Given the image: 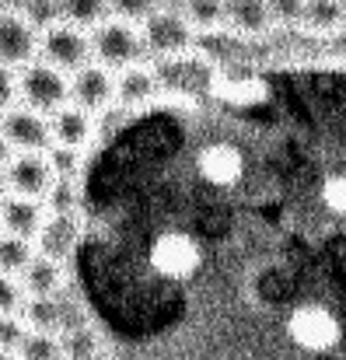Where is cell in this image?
<instances>
[{
  "label": "cell",
  "instance_id": "cell-1",
  "mask_svg": "<svg viewBox=\"0 0 346 360\" xmlns=\"http://www.w3.org/2000/svg\"><path fill=\"white\" fill-rule=\"evenodd\" d=\"M241 150L207 182L129 105L81 154L63 294L115 360H248L294 308L329 311L346 360V210L315 186L297 49L217 67Z\"/></svg>",
  "mask_w": 346,
  "mask_h": 360
},
{
  "label": "cell",
  "instance_id": "cell-2",
  "mask_svg": "<svg viewBox=\"0 0 346 360\" xmlns=\"http://www.w3.org/2000/svg\"><path fill=\"white\" fill-rule=\"evenodd\" d=\"M91 60L113 67V70H122L129 63H140L147 46H143V32L140 25L133 21H122V18H105L91 28Z\"/></svg>",
  "mask_w": 346,
  "mask_h": 360
},
{
  "label": "cell",
  "instance_id": "cell-3",
  "mask_svg": "<svg viewBox=\"0 0 346 360\" xmlns=\"http://www.w3.org/2000/svg\"><path fill=\"white\" fill-rule=\"evenodd\" d=\"M18 98L28 109H35L42 116H53L60 105L70 102V77L60 67L46 63V60H32L18 74Z\"/></svg>",
  "mask_w": 346,
  "mask_h": 360
},
{
  "label": "cell",
  "instance_id": "cell-4",
  "mask_svg": "<svg viewBox=\"0 0 346 360\" xmlns=\"http://www.w3.org/2000/svg\"><path fill=\"white\" fill-rule=\"evenodd\" d=\"M140 32H143L147 53H154L158 60L196 49V28L189 25V18L182 11H172V7H154L140 21Z\"/></svg>",
  "mask_w": 346,
  "mask_h": 360
},
{
  "label": "cell",
  "instance_id": "cell-5",
  "mask_svg": "<svg viewBox=\"0 0 346 360\" xmlns=\"http://www.w3.org/2000/svg\"><path fill=\"white\" fill-rule=\"evenodd\" d=\"M39 53H42L46 63L60 67L63 74H74L77 67H84L91 60V39L84 35V28L67 25V21H56L53 28L42 32Z\"/></svg>",
  "mask_w": 346,
  "mask_h": 360
},
{
  "label": "cell",
  "instance_id": "cell-6",
  "mask_svg": "<svg viewBox=\"0 0 346 360\" xmlns=\"http://www.w3.org/2000/svg\"><path fill=\"white\" fill-rule=\"evenodd\" d=\"M70 102L88 109L91 116L95 112H109L115 105V74L113 67L98 63V60H88L84 67H77L70 74Z\"/></svg>",
  "mask_w": 346,
  "mask_h": 360
},
{
  "label": "cell",
  "instance_id": "cell-7",
  "mask_svg": "<svg viewBox=\"0 0 346 360\" xmlns=\"http://www.w3.org/2000/svg\"><path fill=\"white\" fill-rule=\"evenodd\" d=\"M0 133L11 140L14 150H49V143H53L49 116H42L28 105L25 109L11 105L7 112H0Z\"/></svg>",
  "mask_w": 346,
  "mask_h": 360
},
{
  "label": "cell",
  "instance_id": "cell-8",
  "mask_svg": "<svg viewBox=\"0 0 346 360\" xmlns=\"http://www.w3.org/2000/svg\"><path fill=\"white\" fill-rule=\"evenodd\" d=\"M4 175H7L11 193H18V196H32V200H42L46 189H49L53 179H56L53 168H49L46 150H18V154L7 161Z\"/></svg>",
  "mask_w": 346,
  "mask_h": 360
},
{
  "label": "cell",
  "instance_id": "cell-9",
  "mask_svg": "<svg viewBox=\"0 0 346 360\" xmlns=\"http://www.w3.org/2000/svg\"><path fill=\"white\" fill-rule=\"evenodd\" d=\"M39 56V32L21 11H0V63L25 67Z\"/></svg>",
  "mask_w": 346,
  "mask_h": 360
},
{
  "label": "cell",
  "instance_id": "cell-10",
  "mask_svg": "<svg viewBox=\"0 0 346 360\" xmlns=\"http://www.w3.org/2000/svg\"><path fill=\"white\" fill-rule=\"evenodd\" d=\"M224 28L234 39H262L273 28L266 0H224Z\"/></svg>",
  "mask_w": 346,
  "mask_h": 360
},
{
  "label": "cell",
  "instance_id": "cell-11",
  "mask_svg": "<svg viewBox=\"0 0 346 360\" xmlns=\"http://www.w3.org/2000/svg\"><path fill=\"white\" fill-rule=\"evenodd\" d=\"M42 221H46V207L39 200L18 196V193H7L0 200V231H11V235H21V238H35Z\"/></svg>",
  "mask_w": 346,
  "mask_h": 360
},
{
  "label": "cell",
  "instance_id": "cell-12",
  "mask_svg": "<svg viewBox=\"0 0 346 360\" xmlns=\"http://www.w3.org/2000/svg\"><path fill=\"white\" fill-rule=\"evenodd\" d=\"M49 129H53V143H63V147H88L91 136H95V120L88 109L67 102L60 105L53 116H49Z\"/></svg>",
  "mask_w": 346,
  "mask_h": 360
},
{
  "label": "cell",
  "instance_id": "cell-13",
  "mask_svg": "<svg viewBox=\"0 0 346 360\" xmlns=\"http://www.w3.org/2000/svg\"><path fill=\"white\" fill-rule=\"evenodd\" d=\"M21 287H25V297H46V294H60L63 283H67V266L60 259H49L42 252L32 255V262L18 273Z\"/></svg>",
  "mask_w": 346,
  "mask_h": 360
},
{
  "label": "cell",
  "instance_id": "cell-14",
  "mask_svg": "<svg viewBox=\"0 0 346 360\" xmlns=\"http://www.w3.org/2000/svg\"><path fill=\"white\" fill-rule=\"evenodd\" d=\"M35 238H39V252L42 255L67 262V255L74 252V241H77V217L74 214H46V221H42Z\"/></svg>",
  "mask_w": 346,
  "mask_h": 360
},
{
  "label": "cell",
  "instance_id": "cell-15",
  "mask_svg": "<svg viewBox=\"0 0 346 360\" xmlns=\"http://www.w3.org/2000/svg\"><path fill=\"white\" fill-rule=\"evenodd\" d=\"M161 91L154 67L143 63H129L115 74V105H140L147 98H154Z\"/></svg>",
  "mask_w": 346,
  "mask_h": 360
},
{
  "label": "cell",
  "instance_id": "cell-16",
  "mask_svg": "<svg viewBox=\"0 0 346 360\" xmlns=\"http://www.w3.org/2000/svg\"><path fill=\"white\" fill-rule=\"evenodd\" d=\"M343 21V0H305V21L301 28L312 39H322L329 32H336Z\"/></svg>",
  "mask_w": 346,
  "mask_h": 360
},
{
  "label": "cell",
  "instance_id": "cell-17",
  "mask_svg": "<svg viewBox=\"0 0 346 360\" xmlns=\"http://www.w3.org/2000/svg\"><path fill=\"white\" fill-rule=\"evenodd\" d=\"M21 322L35 333H60V297L46 294V297H25L21 304Z\"/></svg>",
  "mask_w": 346,
  "mask_h": 360
},
{
  "label": "cell",
  "instance_id": "cell-18",
  "mask_svg": "<svg viewBox=\"0 0 346 360\" xmlns=\"http://www.w3.org/2000/svg\"><path fill=\"white\" fill-rule=\"evenodd\" d=\"M60 347H63V357L67 360H88L102 350V340H98V333L88 322H81V326L60 333Z\"/></svg>",
  "mask_w": 346,
  "mask_h": 360
},
{
  "label": "cell",
  "instance_id": "cell-19",
  "mask_svg": "<svg viewBox=\"0 0 346 360\" xmlns=\"http://www.w3.org/2000/svg\"><path fill=\"white\" fill-rule=\"evenodd\" d=\"M35 255V245L32 238H21V235H11V231H0V273H11L18 276Z\"/></svg>",
  "mask_w": 346,
  "mask_h": 360
},
{
  "label": "cell",
  "instance_id": "cell-20",
  "mask_svg": "<svg viewBox=\"0 0 346 360\" xmlns=\"http://www.w3.org/2000/svg\"><path fill=\"white\" fill-rule=\"evenodd\" d=\"M60 18L77 28H95L109 18V0H60Z\"/></svg>",
  "mask_w": 346,
  "mask_h": 360
},
{
  "label": "cell",
  "instance_id": "cell-21",
  "mask_svg": "<svg viewBox=\"0 0 346 360\" xmlns=\"http://www.w3.org/2000/svg\"><path fill=\"white\" fill-rule=\"evenodd\" d=\"M182 14H186L189 25L196 28V35H203V32H221V28H224V0H186Z\"/></svg>",
  "mask_w": 346,
  "mask_h": 360
},
{
  "label": "cell",
  "instance_id": "cell-22",
  "mask_svg": "<svg viewBox=\"0 0 346 360\" xmlns=\"http://www.w3.org/2000/svg\"><path fill=\"white\" fill-rule=\"evenodd\" d=\"M63 347H60V333H35L28 329L21 347H18V360H60Z\"/></svg>",
  "mask_w": 346,
  "mask_h": 360
},
{
  "label": "cell",
  "instance_id": "cell-23",
  "mask_svg": "<svg viewBox=\"0 0 346 360\" xmlns=\"http://www.w3.org/2000/svg\"><path fill=\"white\" fill-rule=\"evenodd\" d=\"M42 200H46V214H74V207H77V182L56 175Z\"/></svg>",
  "mask_w": 346,
  "mask_h": 360
},
{
  "label": "cell",
  "instance_id": "cell-24",
  "mask_svg": "<svg viewBox=\"0 0 346 360\" xmlns=\"http://www.w3.org/2000/svg\"><path fill=\"white\" fill-rule=\"evenodd\" d=\"M21 14H25V21H28L35 32H46V28H53L56 21H63V18H60V0H25Z\"/></svg>",
  "mask_w": 346,
  "mask_h": 360
},
{
  "label": "cell",
  "instance_id": "cell-25",
  "mask_svg": "<svg viewBox=\"0 0 346 360\" xmlns=\"http://www.w3.org/2000/svg\"><path fill=\"white\" fill-rule=\"evenodd\" d=\"M81 154H84L81 147H63V143H49V150H46L49 168H53V175H60V179H74V175H77Z\"/></svg>",
  "mask_w": 346,
  "mask_h": 360
},
{
  "label": "cell",
  "instance_id": "cell-26",
  "mask_svg": "<svg viewBox=\"0 0 346 360\" xmlns=\"http://www.w3.org/2000/svg\"><path fill=\"white\" fill-rule=\"evenodd\" d=\"M269 4V18L280 28H301L305 21V0H266Z\"/></svg>",
  "mask_w": 346,
  "mask_h": 360
},
{
  "label": "cell",
  "instance_id": "cell-27",
  "mask_svg": "<svg viewBox=\"0 0 346 360\" xmlns=\"http://www.w3.org/2000/svg\"><path fill=\"white\" fill-rule=\"evenodd\" d=\"M25 304V287L18 276L0 273V315H18Z\"/></svg>",
  "mask_w": 346,
  "mask_h": 360
},
{
  "label": "cell",
  "instance_id": "cell-28",
  "mask_svg": "<svg viewBox=\"0 0 346 360\" xmlns=\"http://www.w3.org/2000/svg\"><path fill=\"white\" fill-rule=\"evenodd\" d=\"M25 333H28V326L21 322V315H0V350L4 354H18Z\"/></svg>",
  "mask_w": 346,
  "mask_h": 360
},
{
  "label": "cell",
  "instance_id": "cell-29",
  "mask_svg": "<svg viewBox=\"0 0 346 360\" xmlns=\"http://www.w3.org/2000/svg\"><path fill=\"white\" fill-rule=\"evenodd\" d=\"M154 7H158V0H109V14L122 18V21H133V25H140Z\"/></svg>",
  "mask_w": 346,
  "mask_h": 360
},
{
  "label": "cell",
  "instance_id": "cell-30",
  "mask_svg": "<svg viewBox=\"0 0 346 360\" xmlns=\"http://www.w3.org/2000/svg\"><path fill=\"white\" fill-rule=\"evenodd\" d=\"M14 102H18V74L14 67L0 63V112H7Z\"/></svg>",
  "mask_w": 346,
  "mask_h": 360
},
{
  "label": "cell",
  "instance_id": "cell-31",
  "mask_svg": "<svg viewBox=\"0 0 346 360\" xmlns=\"http://www.w3.org/2000/svg\"><path fill=\"white\" fill-rule=\"evenodd\" d=\"M14 158V147H11V140L0 133V168H7V161Z\"/></svg>",
  "mask_w": 346,
  "mask_h": 360
},
{
  "label": "cell",
  "instance_id": "cell-32",
  "mask_svg": "<svg viewBox=\"0 0 346 360\" xmlns=\"http://www.w3.org/2000/svg\"><path fill=\"white\" fill-rule=\"evenodd\" d=\"M0 7H4V11H21L25 0H0Z\"/></svg>",
  "mask_w": 346,
  "mask_h": 360
},
{
  "label": "cell",
  "instance_id": "cell-33",
  "mask_svg": "<svg viewBox=\"0 0 346 360\" xmlns=\"http://www.w3.org/2000/svg\"><path fill=\"white\" fill-rule=\"evenodd\" d=\"M158 7H172V11H182L186 0H158Z\"/></svg>",
  "mask_w": 346,
  "mask_h": 360
},
{
  "label": "cell",
  "instance_id": "cell-34",
  "mask_svg": "<svg viewBox=\"0 0 346 360\" xmlns=\"http://www.w3.org/2000/svg\"><path fill=\"white\" fill-rule=\"evenodd\" d=\"M11 193V186H7V175H4V168H0V200Z\"/></svg>",
  "mask_w": 346,
  "mask_h": 360
},
{
  "label": "cell",
  "instance_id": "cell-35",
  "mask_svg": "<svg viewBox=\"0 0 346 360\" xmlns=\"http://www.w3.org/2000/svg\"><path fill=\"white\" fill-rule=\"evenodd\" d=\"M88 360H115V357H113V354H105V350H98L95 357H88Z\"/></svg>",
  "mask_w": 346,
  "mask_h": 360
},
{
  "label": "cell",
  "instance_id": "cell-36",
  "mask_svg": "<svg viewBox=\"0 0 346 360\" xmlns=\"http://www.w3.org/2000/svg\"><path fill=\"white\" fill-rule=\"evenodd\" d=\"M343 21H346V0H343Z\"/></svg>",
  "mask_w": 346,
  "mask_h": 360
},
{
  "label": "cell",
  "instance_id": "cell-37",
  "mask_svg": "<svg viewBox=\"0 0 346 360\" xmlns=\"http://www.w3.org/2000/svg\"><path fill=\"white\" fill-rule=\"evenodd\" d=\"M0 11H4V7H0Z\"/></svg>",
  "mask_w": 346,
  "mask_h": 360
}]
</instances>
